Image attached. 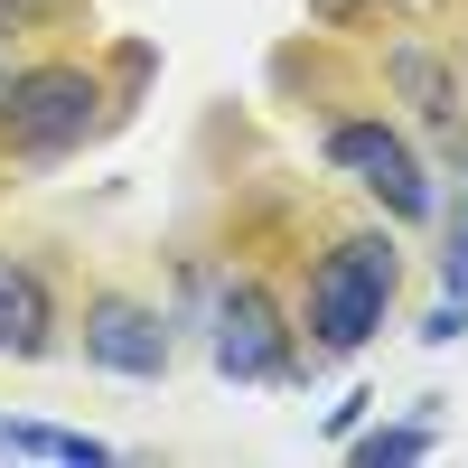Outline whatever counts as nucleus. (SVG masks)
I'll list each match as a JSON object with an SVG mask.
<instances>
[{"instance_id": "f257e3e1", "label": "nucleus", "mask_w": 468, "mask_h": 468, "mask_svg": "<svg viewBox=\"0 0 468 468\" xmlns=\"http://www.w3.org/2000/svg\"><path fill=\"white\" fill-rule=\"evenodd\" d=\"M394 282H403L394 234H346V244H328L319 271H309V346H319V356H356L384 328V309H394Z\"/></svg>"}, {"instance_id": "f03ea898", "label": "nucleus", "mask_w": 468, "mask_h": 468, "mask_svg": "<svg viewBox=\"0 0 468 468\" xmlns=\"http://www.w3.org/2000/svg\"><path fill=\"white\" fill-rule=\"evenodd\" d=\"M103 122V85L85 66H28L0 85V150L10 160H66Z\"/></svg>"}, {"instance_id": "7ed1b4c3", "label": "nucleus", "mask_w": 468, "mask_h": 468, "mask_svg": "<svg viewBox=\"0 0 468 468\" xmlns=\"http://www.w3.org/2000/svg\"><path fill=\"white\" fill-rule=\"evenodd\" d=\"M328 169H346L366 187V197L384 207V216H431V178H421V160H412V141L394 132V122H366V112H346V122H328Z\"/></svg>"}, {"instance_id": "20e7f679", "label": "nucleus", "mask_w": 468, "mask_h": 468, "mask_svg": "<svg viewBox=\"0 0 468 468\" xmlns=\"http://www.w3.org/2000/svg\"><path fill=\"white\" fill-rule=\"evenodd\" d=\"M85 366L122 375V384H160L169 375V319L132 291H94L85 300Z\"/></svg>"}, {"instance_id": "39448f33", "label": "nucleus", "mask_w": 468, "mask_h": 468, "mask_svg": "<svg viewBox=\"0 0 468 468\" xmlns=\"http://www.w3.org/2000/svg\"><path fill=\"white\" fill-rule=\"evenodd\" d=\"M216 366L234 384H282L291 375V328H282V309H271L262 282L225 291V309H216Z\"/></svg>"}, {"instance_id": "423d86ee", "label": "nucleus", "mask_w": 468, "mask_h": 468, "mask_svg": "<svg viewBox=\"0 0 468 468\" xmlns=\"http://www.w3.org/2000/svg\"><path fill=\"white\" fill-rule=\"evenodd\" d=\"M0 356H19V366L57 356V291L19 253H0Z\"/></svg>"}, {"instance_id": "0eeeda50", "label": "nucleus", "mask_w": 468, "mask_h": 468, "mask_svg": "<svg viewBox=\"0 0 468 468\" xmlns=\"http://www.w3.org/2000/svg\"><path fill=\"white\" fill-rule=\"evenodd\" d=\"M384 75L403 85V103H412V112H421L431 132H450V141H459V75H450V66H441L431 48L394 37V48H384Z\"/></svg>"}, {"instance_id": "6e6552de", "label": "nucleus", "mask_w": 468, "mask_h": 468, "mask_svg": "<svg viewBox=\"0 0 468 468\" xmlns=\"http://www.w3.org/2000/svg\"><path fill=\"white\" fill-rule=\"evenodd\" d=\"M0 459H57V468H112L122 450L94 431H57V421H10L0 412Z\"/></svg>"}, {"instance_id": "1a4fd4ad", "label": "nucleus", "mask_w": 468, "mask_h": 468, "mask_svg": "<svg viewBox=\"0 0 468 468\" xmlns=\"http://www.w3.org/2000/svg\"><path fill=\"white\" fill-rule=\"evenodd\" d=\"M356 459H366V468H412V459H431V412H421V421H394V431H366Z\"/></svg>"}, {"instance_id": "9d476101", "label": "nucleus", "mask_w": 468, "mask_h": 468, "mask_svg": "<svg viewBox=\"0 0 468 468\" xmlns=\"http://www.w3.org/2000/svg\"><path fill=\"white\" fill-rule=\"evenodd\" d=\"M450 300H468V141H459V207H450V253H441Z\"/></svg>"}, {"instance_id": "9b49d317", "label": "nucleus", "mask_w": 468, "mask_h": 468, "mask_svg": "<svg viewBox=\"0 0 468 468\" xmlns=\"http://www.w3.org/2000/svg\"><path fill=\"white\" fill-rule=\"evenodd\" d=\"M468 328V300H450V309H431V319H421V346H450Z\"/></svg>"}, {"instance_id": "f8f14e48", "label": "nucleus", "mask_w": 468, "mask_h": 468, "mask_svg": "<svg viewBox=\"0 0 468 468\" xmlns=\"http://www.w3.org/2000/svg\"><path fill=\"white\" fill-rule=\"evenodd\" d=\"M28 10H37V0H0V19H28Z\"/></svg>"}]
</instances>
